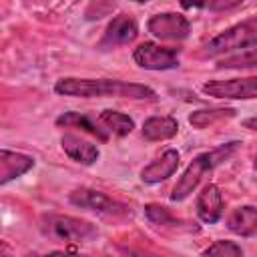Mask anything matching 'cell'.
<instances>
[{
    "mask_svg": "<svg viewBox=\"0 0 257 257\" xmlns=\"http://www.w3.org/2000/svg\"><path fill=\"white\" fill-rule=\"evenodd\" d=\"M54 92L60 96L76 98H131V100H155L157 92L141 82H126L116 78H74L66 76L56 80Z\"/></svg>",
    "mask_w": 257,
    "mask_h": 257,
    "instance_id": "1",
    "label": "cell"
},
{
    "mask_svg": "<svg viewBox=\"0 0 257 257\" xmlns=\"http://www.w3.org/2000/svg\"><path fill=\"white\" fill-rule=\"evenodd\" d=\"M239 147H241L239 141H229V143H223V145H219V147H215L211 151H205V153L197 155L189 163V167L183 171L179 181L175 183L173 193H171V201H175V203L177 201H185L197 189V185L203 181V177L209 175L215 167H219L227 159H231L237 153Z\"/></svg>",
    "mask_w": 257,
    "mask_h": 257,
    "instance_id": "2",
    "label": "cell"
},
{
    "mask_svg": "<svg viewBox=\"0 0 257 257\" xmlns=\"http://www.w3.org/2000/svg\"><path fill=\"white\" fill-rule=\"evenodd\" d=\"M38 227L44 237L62 243H88L98 237V227L94 223L58 213H44Z\"/></svg>",
    "mask_w": 257,
    "mask_h": 257,
    "instance_id": "3",
    "label": "cell"
},
{
    "mask_svg": "<svg viewBox=\"0 0 257 257\" xmlns=\"http://www.w3.org/2000/svg\"><path fill=\"white\" fill-rule=\"evenodd\" d=\"M247 46H257V22H255V18L239 22V24L223 30L215 38H211L205 44L203 54L205 56L231 54V52H237V50L247 48Z\"/></svg>",
    "mask_w": 257,
    "mask_h": 257,
    "instance_id": "4",
    "label": "cell"
},
{
    "mask_svg": "<svg viewBox=\"0 0 257 257\" xmlns=\"http://www.w3.org/2000/svg\"><path fill=\"white\" fill-rule=\"evenodd\" d=\"M70 205L78 207V209H86L92 211L96 215H104V217H131L133 211L128 205L96 191V189H88V187H80L74 189L68 195Z\"/></svg>",
    "mask_w": 257,
    "mask_h": 257,
    "instance_id": "5",
    "label": "cell"
},
{
    "mask_svg": "<svg viewBox=\"0 0 257 257\" xmlns=\"http://www.w3.org/2000/svg\"><path fill=\"white\" fill-rule=\"evenodd\" d=\"M133 60L145 70H171L179 66V48L143 42L135 48Z\"/></svg>",
    "mask_w": 257,
    "mask_h": 257,
    "instance_id": "6",
    "label": "cell"
},
{
    "mask_svg": "<svg viewBox=\"0 0 257 257\" xmlns=\"http://www.w3.org/2000/svg\"><path fill=\"white\" fill-rule=\"evenodd\" d=\"M203 92L213 98H229V100H251L257 96V78H227V80H207L203 84Z\"/></svg>",
    "mask_w": 257,
    "mask_h": 257,
    "instance_id": "7",
    "label": "cell"
},
{
    "mask_svg": "<svg viewBox=\"0 0 257 257\" xmlns=\"http://www.w3.org/2000/svg\"><path fill=\"white\" fill-rule=\"evenodd\" d=\"M147 30L159 40L181 42L189 36L191 22L179 12H163V14H155L149 18Z\"/></svg>",
    "mask_w": 257,
    "mask_h": 257,
    "instance_id": "8",
    "label": "cell"
},
{
    "mask_svg": "<svg viewBox=\"0 0 257 257\" xmlns=\"http://www.w3.org/2000/svg\"><path fill=\"white\" fill-rule=\"evenodd\" d=\"M137 34H139V26H137L135 18L128 14H118L104 28V34L98 42V48L110 50L116 46H124L128 42H133L137 38Z\"/></svg>",
    "mask_w": 257,
    "mask_h": 257,
    "instance_id": "9",
    "label": "cell"
},
{
    "mask_svg": "<svg viewBox=\"0 0 257 257\" xmlns=\"http://www.w3.org/2000/svg\"><path fill=\"white\" fill-rule=\"evenodd\" d=\"M34 163H36L34 157H30L26 153L0 149V187L26 175L34 167Z\"/></svg>",
    "mask_w": 257,
    "mask_h": 257,
    "instance_id": "10",
    "label": "cell"
},
{
    "mask_svg": "<svg viewBox=\"0 0 257 257\" xmlns=\"http://www.w3.org/2000/svg\"><path fill=\"white\" fill-rule=\"evenodd\" d=\"M197 215L203 223H217L223 217V195L215 183H207L197 197Z\"/></svg>",
    "mask_w": 257,
    "mask_h": 257,
    "instance_id": "11",
    "label": "cell"
},
{
    "mask_svg": "<svg viewBox=\"0 0 257 257\" xmlns=\"http://www.w3.org/2000/svg\"><path fill=\"white\" fill-rule=\"evenodd\" d=\"M56 124L58 126H68V128H80L92 137H96L98 141H108L110 135L104 131V126L100 124L98 116H92V114H86V112H76V110H68V112H62L56 116Z\"/></svg>",
    "mask_w": 257,
    "mask_h": 257,
    "instance_id": "12",
    "label": "cell"
},
{
    "mask_svg": "<svg viewBox=\"0 0 257 257\" xmlns=\"http://www.w3.org/2000/svg\"><path fill=\"white\" fill-rule=\"evenodd\" d=\"M179 153L175 149H167L159 159H155L151 165H147L141 171V181L147 185H155L161 181H167L179 167Z\"/></svg>",
    "mask_w": 257,
    "mask_h": 257,
    "instance_id": "13",
    "label": "cell"
},
{
    "mask_svg": "<svg viewBox=\"0 0 257 257\" xmlns=\"http://www.w3.org/2000/svg\"><path fill=\"white\" fill-rule=\"evenodd\" d=\"M60 147H62V151L66 153L68 159H72L74 163L86 165V167L94 165L98 161V157H100V151H98L96 145H92V143H88V141H84V139H80L76 135H70V133L62 135Z\"/></svg>",
    "mask_w": 257,
    "mask_h": 257,
    "instance_id": "14",
    "label": "cell"
},
{
    "mask_svg": "<svg viewBox=\"0 0 257 257\" xmlns=\"http://www.w3.org/2000/svg\"><path fill=\"white\" fill-rule=\"evenodd\" d=\"M227 229L239 237H253L257 233V209L253 205L233 209L227 217Z\"/></svg>",
    "mask_w": 257,
    "mask_h": 257,
    "instance_id": "15",
    "label": "cell"
},
{
    "mask_svg": "<svg viewBox=\"0 0 257 257\" xmlns=\"http://www.w3.org/2000/svg\"><path fill=\"white\" fill-rule=\"evenodd\" d=\"M179 133V122L175 116H149L143 122V137L147 141H167Z\"/></svg>",
    "mask_w": 257,
    "mask_h": 257,
    "instance_id": "16",
    "label": "cell"
},
{
    "mask_svg": "<svg viewBox=\"0 0 257 257\" xmlns=\"http://www.w3.org/2000/svg\"><path fill=\"white\" fill-rule=\"evenodd\" d=\"M98 120L110 137H118V139L131 135L135 128V120L128 114L112 110V108H104L102 112H98Z\"/></svg>",
    "mask_w": 257,
    "mask_h": 257,
    "instance_id": "17",
    "label": "cell"
},
{
    "mask_svg": "<svg viewBox=\"0 0 257 257\" xmlns=\"http://www.w3.org/2000/svg\"><path fill=\"white\" fill-rule=\"evenodd\" d=\"M231 116H235L233 108H203V110H195L189 114V124L195 128H205L217 120L231 118Z\"/></svg>",
    "mask_w": 257,
    "mask_h": 257,
    "instance_id": "18",
    "label": "cell"
},
{
    "mask_svg": "<svg viewBox=\"0 0 257 257\" xmlns=\"http://www.w3.org/2000/svg\"><path fill=\"white\" fill-rule=\"evenodd\" d=\"M145 215L147 219L153 223V225H159V227H173V229H181L183 225H187L185 221L177 219L167 207L163 205H157V203H149L145 205Z\"/></svg>",
    "mask_w": 257,
    "mask_h": 257,
    "instance_id": "19",
    "label": "cell"
},
{
    "mask_svg": "<svg viewBox=\"0 0 257 257\" xmlns=\"http://www.w3.org/2000/svg\"><path fill=\"white\" fill-rule=\"evenodd\" d=\"M255 48H257V46L241 48V50L233 52L231 56H225L223 60H219V66H221V68H253V66L257 64Z\"/></svg>",
    "mask_w": 257,
    "mask_h": 257,
    "instance_id": "20",
    "label": "cell"
},
{
    "mask_svg": "<svg viewBox=\"0 0 257 257\" xmlns=\"http://www.w3.org/2000/svg\"><path fill=\"white\" fill-rule=\"evenodd\" d=\"M201 253H203V255H221V257H241V255H243V249H241V245H237L235 241L219 239V241H215L213 245H209L207 249H203Z\"/></svg>",
    "mask_w": 257,
    "mask_h": 257,
    "instance_id": "21",
    "label": "cell"
},
{
    "mask_svg": "<svg viewBox=\"0 0 257 257\" xmlns=\"http://www.w3.org/2000/svg\"><path fill=\"white\" fill-rule=\"evenodd\" d=\"M239 4H243V0H209V10H213V12H223V10L237 8Z\"/></svg>",
    "mask_w": 257,
    "mask_h": 257,
    "instance_id": "22",
    "label": "cell"
},
{
    "mask_svg": "<svg viewBox=\"0 0 257 257\" xmlns=\"http://www.w3.org/2000/svg\"><path fill=\"white\" fill-rule=\"evenodd\" d=\"M207 0H179V4L185 8V10H191V8H203Z\"/></svg>",
    "mask_w": 257,
    "mask_h": 257,
    "instance_id": "23",
    "label": "cell"
},
{
    "mask_svg": "<svg viewBox=\"0 0 257 257\" xmlns=\"http://www.w3.org/2000/svg\"><path fill=\"white\" fill-rule=\"evenodd\" d=\"M4 253H10V247H8V243H6V241H2V239H0V255H4Z\"/></svg>",
    "mask_w": 257,
    "mask_h": 257,
    "instance_id": "24",
    "label": "cell"
},
{
    "mask_svg": "<svg viewBox=\"0 0 257 257\" xmlns=\"http://www.w3.org/2000/svg\"><path fill=\"white\" fill-rule=\"evenodd\" d=\"M133 2H137V4H145V2H149V0H133Z\"/></svg>",
    "mask_w": 257,
    "mask_h": 257,
    "instance_id": "25",
    "label": "cell"
}]
</instances>
